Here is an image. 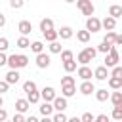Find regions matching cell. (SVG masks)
Returning a JSON list of instances; mask_svg holds the SVG:
<instances>
[{"label":"cell","mask_w":122,"mask_h":122,"mask_svg":"<svg viewBox=\"0 0 122 122\" xmlns=\"http://www.w3.org/2000/svg\"><path fill=\"white\" fill-rule=\"evenodd\" d=\"M76 74H78L82 80H92V76H93V72H92V69H90L88 65H82V67H78Z\"/></svg>","instance_id":"cell-11"},{"label":"cell","mask_w":122,"mask_h":122,"mask_svg":"<svg viewBox=\"0 0 122 122\" xmlns=\"http://www.w3.org/2000/svg\"><path fill=\"white\" fill-rule=\"evenodd\" d=\"M30 50H32V51L38 55V53H42V51H44V44H42L40 40H34V42L30 44Z\"/></svg>","instance_id":"cell-30"},{"label":"cell","mask_w":122,"mask_h":122,"mask_svg":"<svg viewBox=\"0 0 122 122\" xmlns=\"http://www.w3.org/2000/svg\"><path fill=\"white\" fill-rule=\"evenodd\" d=\"M63 69H65L69 74L74 72V71H76V61H65V63H63Z\"/></svg>","instance_id":"cell-34"},{"label":"cell","mask_w":122,"mask_h":122,"mask_svg":"<svg viewBox=\"0 0 122 122\" xmlns=\"http://www.w3.org/2000/svg\"><path fill=\"white\" fill-rule=\"evenodd\" d=\"M114 46H122V34H116V40H114Z\"/></svg>","instance_id":"cell-48"},{"label":"cell","mask_w":122,"mask_h":122,"mask_svg":"<svg viewBox=\"0 0 122 122\" xmlns=\"http://www.w3.org/2000/svg\"><path fill=\"white\" fill-rule=\"evenodd\" d=\"M17 30L21 32V36H27V34H30V32H32V23H30V21H27V19H23V21H19Z\"/></svg>","instance_id":"cell-10"},{"label":"cell","mask_w":122,"mask_h":122,"mask_svg":"<svg viewBox=\"0 0 122 122\" xmlns=\"http://www.w3.org/2000/svg\"><path fill=\"white\" fill-rule=\"evenodd\" d=\"M111 76H116V78H122V67H112V71H111Z\"/></svg>","instance_id":"cell-41"},{"label":"cell","mask_w":122,"mask_h":122,"mask_svg":"<svg viewBox=\"0 0 122 122\" xmlns=\"http://www.w3.org/2000/svg\"><path fill=\"white\" fill-rule=\"evenodd\" d=\"M109 88L111 90H120L122 88V78H116V76H109Z\"/></svg>","instance_id":"cell-21"},{"label":"cell","mask_w":122,"mask_h":122,"mask_svg":"<svg viewBox=\"0 0 122 122\" xmlns=\"http://www.w3.org/2000/svg\"><path fill=\"white\" fill-rule=\"evenodd\" d=\"M10 48V40L6 36H0V51H6Z\"/></svg>","instance_id":"cell-39"},{"label":"cell","mask_w":122,"mask_h":122,"mask_svg":"<svg viewBox=\"0 0 122 122\" xmlns=\"http://www.w3.org/2000/svg\"><path fill=\"white\" fill-rule=\"evenodd\" d=\"M55 97H57V93H55V90H53L51 86H46V88H42V90H40V99H42V101L51 103Z\"/></svg>","instance_id":"cell-5"},{"label":"cell","mask_w":122,"mask_h":122,"mask_svg":"<svg viewBox=\"0 0 122 122\" xmlns=\"http://www.w3.org/2000/svg\"><path fill=\"white\" fill-rule=\"evenodd\" d=\"M93 122H109V116H107V114H97Z\"/></svg>","instance_id":"cell-46"},{"label":"cell","mask_w":122,"mask_h":122,"mask_svg":"<svg viewBox=\"0 0 122 122\" xmlns=\"http://www.w3.org/2000/svg\"><path fill=\"white\" fill-rule=\"evenodd\" d=\"M109 99H111V103H112L114 107H118V105H122V92H112Z\"/></svg>","instance_id":"cell-24"},{"label":"cell","mask_w":122,"mask_h":122,"mask_svg":"<svg viewBox=\"0 0 122 122\" xmlns=\"http://www.w3.org/2000/svg\"><path fill=\"white\" fill-rule=\"evenodd\" d=\"M29 109H30V103L27 101V97H25V99H17V101H15V111H17V112L25 114Z\"/></svg>","instance_id":"cell-12"},{"label":"cell","mask_w":122,"mask_h":122,"mask_svg":"<svg viewBox=\"0 0 122 122\" xmlns=\"http://www.w3.org/2000/svg\"><path fill=\"white\" fill-rule=\"evenodd\" d=\"M67 122H80V118H76V116H72V118H69Z\"/></svg>","instance_id":"cell-52"},{"label":"cell","mask_w":122,"mask_h":122,"mask_svg":"<svg viewBox=\"0 0 122 122\" xmlns=\"http://www.w3.org/2000/svg\"><path fill=\"white\" fill-rule=\"evenodd\" d=\"M90 38H92V34L84 29V30H76V40L78 42H82V44H88L90 42Z\"/></svg>","instance_id":"cell-18"},{"label":"cell","mask_w":122,"mask_h":122,"mask_svg":"<svg viewBox=\"0 0 122 122\" xmlns=\"http://www.w3.org/2000/svg\"><path fill=\"white\" fill-rule=\"evenodd\" d=\"M27 65H29V57L25 53H11V55H8V67L10 69L19 71V69H23Z\"/></svg>","instance_id":"cell-1"},{"label":"cell","mask_w":122,"mask_h":122,"mask_svg":"<svg viewBox=\"0 0 122 122\" xmlns=\"http://www.w3.org/2000/svg\"><path fill=\"white\" fill-rule=\"evenodd\" d=\"M109 76H111V72H109V69H107L105 65H101V67H97V69L93 71V78H95V80H101V82H103V80H107Z\"/></svg>","instance_id":"cell-9"},{"label":"cell","mask_w":122,"mask_h":122,"mask_svg":"<svg viewBox=\"0 0 122 122\" xmlns=\"http://www.w3.org/2000/svg\"><path fill=\"white\" fill-rule=\"evenodd\" d=\"M19 78H21V74H19V71H13V69H10V72L6 74V82L11 86V84H17L19 82Z\"/></svg>","instance_id":"cell-15"},{"label":"cell","mask_w":122,"mask_h":122,"mask_svg":"<svg viewBox=\"0 0 122 122\" xmlns=\"http://www.w3.org/2000/svg\"><path fill=\"white\" fill-rule=\"evenodd\" d=\"M2 107H4V97L0 95V109H2Z\"/></svg>","instance_id":"cell-53"},{"label":"cell","mask_w":122,"mask_h":122,"mask_svg":"<svg viewBox=\"0 0 122 122\" xmlns=\"http://www.w3.org/2000/svg\"><path fill=\"white\" fill-rule=\"evenodd\" d=\"M120 19H122V17H120Z\"/></svg>","instance_id":"cell-57"},{"label":"cell","mask_w":122,"mask_h":122,"mask_svg":"<svg viewBox=\"0 0 122 122\" xmlns=\"http://www.w3.org/2000/svg\"><path fill=\"white\" fill-rule=\"evenodd\" d=\"M57 34H59V38H61V40H69V38H72L74 30H72L71 27H67V25H65V27H61V29L57 30Z\"/></svg>","instance_id":"cell-14"},{"label":"cell","mask_w":122,"mask_h":122,"mask_svg":"<svg viewBox=\"0 0 122 122\" xmlns=\"http://www.w3.org/2000/svg\"><path fill=\"white\" fill-rule=\"evenodd\" d=\"M65 2H67V4H72V2H76V0H65Z\"/></svg>","instance_id":"cell-54"},{"label":"cell","mask_w":122,"mask_h":122,"mask_svg":"<svg viewBox=\"0 0 122 122\" xmlns=\"http://www.w3.org/2000/svg\"><path fill=\"white\" fill-rule=\"evenodd\" d=\"M8 90H10V84H8L6 80H0V95H4Z\"/></svg>","instance_id":"cell-42"},{"label":"cell","mask_w":122,"mask_h":122,"mask_svg":"<svg viewBox=\"0 0 122 122\" xmlns=\"http://www.w3.org/2000/svg\"><path fill=\"white\" fill-rule=\"evenodd\" d=\"M84 51H86V53H88V55H90L92 59H93V57L97 55V50H95V48H90V46H88V48H84Z\"/></svg>","instance_id":"cell-43"},{"label":"cell","mask_w":122,"mask_h":122,"mask_svg":"<svg viewBox=\"0 0 122 122\" xmlns=\"http://www.w3.org/2000/svg\"><path fill=\"white\" fill-rule=\"evenodd\" d=\"M11 122H25V116H23L21 112H17V114H13V118H11Z\"/></svg>","instance_id":"cell-44"},{"label":"cell","mask_w":122,"mask_h":122,"mask_svg":"<svg viewBox=\"0 0 122 122\" xmlns=\"http://www.w3.org/2000/svg\"><path fill=\"white\" fill-rule=\"evenodd\" d=\"M51 29H53V19L44 17V19L40 21V30H42V32H46V30H51Z\"/></svg>","instance_id":"cell-20"},{"label":"cell","mask_w":122,"mask_h":122,"mask_svg":"<svg viewBox=\"0 0 122 122\" xmlns=\"http://www.w3.org/2000/svg\"><path fill=\"white\" fill-rule=\"evenodd\" d=\"M76 8L82 11V15L92 17L95 13V6L92 4V0H76Z\"/></svg>","instance_id":"cell-2"},{"label":"cell","mask_w":122,"mask_h":122,"mask_svg":"<svg viewBox=\"0 0 122 122\" xmlns=\"http://www.w3.org/2000/svg\"><path fill=\"white\" fill-rule=\"evenodd\" d=\"M109 97H111V93H109L105 88H101V90H95V99H97V101H101V103H103V101H107Z\"/></svg>","instance_id":"cell-23"},{"label":"cell","mask_w":122,"mask_h":122,"mask_svg":"<svg viewBox=\"0 0 122 122\" xmlns=\"http://www.w3.org/2000/svg\"><path fill=\"white\" fill-rule=\"evenodd\" d=\"M6 120H8V111L0 109V122H6Z\"/></svg>","instance_id":"cell-47"},{"label":"cell","mask_w":122,"mask_h":122,"mask_svg":"<svg viewBox=\"0 0 122 122\" xmlns=\"http://www.w3.org/2000/svg\"><path fill=\"white\" fill-rule=\"evenodd\" d=\"M4 65H8V55L4 51H0V67H4Z\"/></svg>","instance_id":"cell-45"},{"label":"cell","mask_w":122,"mask_h":122,"mask_svg":"<svg viewBox=\"0 0 122 122\" xmlns=\"http://www.w3.org/2000/svg\"><path fill=\"white\" fill-rule=\"evenodd\" d=\"M44 34V38L48 40V42H55L57 38H59V34H57V30L55 29H51V30H46V32H42Z\"/></svg>","instance_id":"cell-25"},{"label":"cell","mask_w":122,"mask_h":122,"mask_svg":"<svg viewBox=\"0 0 122 122\" xmlns=\"http://www.w3.org/2000/svg\"><path fill=\"white\" fill-rule=\"evenodd\" d=\"M17 48H21V50L30 48V40H29L27 36H19V38H17Z\"/></svg>","instance_id":"cell-29"},{"label":"cell","mask_w":122,"mask_h":122,"mask_svg":"<svg viewBox=\"0 0 122 122\" xmlns=\"http://www.w3.org/2000/svg\"><path fill=\"white\" fill-rule=\"evenodd\" d=\"M38 88H36V84L32 82V80H27V82H23V92L25 93H30V92H36Z\"/></svg>","instance_id":"cell-27"},{"label":"cell","mask_w":122,"mask_h":122,"mask_svg":"<svg viewBox=\"0 0 122 122\" xmlns=\"http://www.w3.org/2000/svg\"><path fill=\"white\" fill-rule=\"evenodd\" d=\"M114 27H116V19H112L111 15H107V17L101 21V29H105L107 32H109V30H114Z\"/></svg>","instance_id":"cell-13"},{"label":"cell","mask_w":122,"mask_h":122,"mask_svg":"<svg viewBox=\"0 0 122 122\" xmlns=\"http://www.w3.org/2000/svg\"><path fill=\"white\" fill-rule=\"evenodd\" d=\"M120 92H122V88H120Z\"/></svg>","instance_id":"cell-56"},{"label":"cell","mask_w":122,"mask_h":122,"mask_svg":"<svg viewBox=\"0 0 122 122\" xmlns=\"http://www.w3.org/2000/svg\"><path fill=\"white\" fill-rule=\"evenodd\" d=\"M111 118H112V120H122V105H118V107H114V109H112Z\"/></svg>","instance_id":"cell-33"},{"label":"cell","mask_w":122,"mask_h":122,"mask_svg":"<svg viewBox=\"0 0 122 122\" xmlns=\"http://www.w3.org/2000/svg\"><path fill=\"white\" fill-rule=\"evenodd\" d=\"M27 101H29L30 105L38 103V101H40V92L36 90V92H30V93H27Z\"/></svg>","instance_id":"cell-28"},{"label":"cell","mask_w":122,"mask_h":122,"mask_svg":"<svg viewBox=\"0 0 122 122\" xmlns=\"http://www.w3.org/2000/svg\"><path fill=\"white\" fill-rule=\"evenodd\" d=\"M118 61H120V55H118V50H116V46L105 55V67L107 69H112V67H116L118 65Z\"/></svg>","instance_id":"cell-3"},{"label":"cell","mask_w":122,"mask_h":122,"mask_svg":"<svg viewBox=\"0 0 122 122\" xmlns=\"http://www.w3.org/2000/svg\"><path fill=\"white\" fill-rule=\"evenodd\" d=\"M72 84H74V76L67 74V76L61 78V86H72ZM74 86H76V84H74Z\"/></svg>","instance_id":"cell-37"},{"label":"cell","mask_w":122,"mask_h":122,"mask_svg":"<svg viewBox=\"0 0 122 122\" xmlns=\"http://www.w3.org/2000/svg\"><path fill=\"white\" fill-rule=\"evenodd\" d=\"M78 90H80L82 95H92V93H95V86H93L92 80H82V84H80Z\"/></svg>","instance_id":"cell-8"},{"label":"cell","mask_w":122,"mask_h":122,"mask_svg":"<svg viewBox=\"0 0 122 122\" xmlns=\"http://www.w3.org/2000/svg\"><path fill=\"white\" fill-rule=\"evenodd\" d=\"M90 61H93V59H92V57H90V55H88L84 50H82V51L76 55V63H80V65H88Z\"/></svg>","instance_id":"cell-22"},{"label":"cell","mask_w":122,"mask_h":122,"mask_svg":"<svg viewBox=\"0 0 122 122\" xmlns=\"http://www.w3.org/2000/svg\"><path fill=\"white\" fill-rule=\"evenodd\" d=\"M112 48H114V46H112V44H109V42H103V40H101V44H99V46H97V48H95V50H97V51H101V53H105V55H107V53H109V51H111V50H112Z\"/></svg>","instance_id":"cell-26"},{"label":"cell","mask_w":122,"mask_h":122,"mask_svg":"<svg viewBox=\"0 0 122 122\" xmlns=\"http://www.w3.org/2000/svg\"><path fill=\"white\" fill-rule=\"evenodd\" d=\"M40 122H53V120H51V116H44Z\"/></svg>","instance_id":"cell-51"},{"label":"cell","mask_w":122,"mask_h":122,"mask_svg":"<svg viewBox=\"0 0 122 122\" xmlns=\"http://www.w3.org/2000/svg\"><path fill=\"white\" fill-rule=\"evenodd\" d=\"M51 120H53V122H67L69 118H67L65 112H55V114H51Z\"/></svg>","instance_id":"cell-36"},{"label":"cell","mask_w":122,"mask_h":122,"mask_svg":"<svg viewBox=\"0 0 122 122\" xmlns=\"http://www.w3.org/2000/svg\"><path fill=\"white\" fill-rule=\"evenodd\" d=\"M109 15H111L112 19H120V17H122V6L112 4V6L109 8Z\"/></svg>","instance_id":"cell-17"},{"label":"cell","mask_w":122,"mask_h":122,"mask_svg":"<svg viewBox=\"0 0 122 122\" xmlns=\"http://www.w3.org/2000/svg\"><path fill=\"white\" fill-rule=\"evenodd\" d=\"M53 112H55V111H53V105H51V103H46V101H44V103L40 105V114H42V116H51Z\"/></svg>","instance_id":"cell-16"},{"label":"cell","mask_w":122,"mask_h":122,"mask_svg":"<svg viewBox=\"0 0 122 122\" xmlns=\"http://www.w3.org/2000/svg\"><path fill=\"white\" fill-rule=\"evenodd\" d=\"M25 122H40V120H38L36 116H32V114H30L29 118H25Z\"/></svg>","instance_id":"cell-49"},{"label":"cell","mask_w":122,"mask_h":122,"mask_svg":"<svg viewBox=\"0 0 122 122\" xmlns=\"http://www.w3.org/2000/svg\"><path fill=\"white\" fill-rule=\"evenodd\" d=\"M61 61L65 63V61H74V53L71 51V50H63L61 51Z\"/></svg>","instance_id":"cell-32"},{"label":"cell","mask_w":122,"mask_h":122,"mask_svg":"<svg viewBox=\"0 0 122 122\" xmlns=\"http://www.w3.org/2000/svg\"><path fill=\"white\" fill-rule=\"evenodd\" d=\"M6 122H11V120H6Z\"/></svg>","instance_id":"cell-55"},{"label":"cell","mask_w":122,"mask_h":122,"mask_svg":"<svg viewBox=\"0 0 122 122\" xmlns=\"http://www.w3.org/2000/svg\"><path fill=\"white\" fill-rule=\"evenodd\" d=\"M51 105H53V111L55 112H65V109L69 107V101H67V97H55L53 101H51Z\"/></svg>","instance_id":"cell-6"},{"label":"cell","mask_w":122,"mask_h":122,"mask_svg":"<svg viewBox=\"0 0 122 122\" xmlns=\"http://www.w3.org/2000/svg\"><path fill=\"white\" fill-rule=\"evenodd\" d=\"M50 63H51V57H50L48 53H44V51H42V53H38V55H36V67H38V69H48V67H50Z\"/></svg>","instance_id":"cell-7"},{"label":"cell","mask_w":122,"mask_h":122,"mask_svg":"<svg viewBox=\"0 0 122 122\" xmlns=\"http://www.w3.org/2000/svg\"><path fill=\"white\" fill-rule=\"evenodd\" d=\"M114 40H116V32H114V30H109V32L105 34V38H103V42H109V44H112V46H114Z\"/></svg>","instance_id":"cell-35"},{"label":"cell","mask_w":122,"mask_h":122,"mask_svg":"<svg viewBox=\"0 0 122 122\" xmlns=\"http://www.w3.org/2000/svg\"><path fill=\"white\" fill-rule=\"evenodd\" d=\"M4 25H6V15L0 11V27H4Z\"/></svg>","instance_id":"cell-50"},{"label":"cell","mask_w":122,"mask_h":122,"mask_svg":"<svg viewBox=\"0 0 122 122\" xmlns=\"http://www.w3.org/2000/svg\"><path fill=\"white\" fill-rule=\"evenodd\" d=\"M95 120V116L92 114V112H84L82 116H80V122H93Z\"/></svg>","instance_id":"cell-40"},{"label":"cell","mask_w":122,"mask_h":122,"mask_svg":"<svg viewBox=\"0 0 122 122\" xmlns=\"http://www.w3.org/2000/svg\"><path fill=\"white\" fill-rule=\"evenodd\" d=\"M48 50H50V53H61L63 51V48H61V44L55 40V42H50V46H48Z\"/></svg>","instance_id":"cell-31"},{"label":"cell","mask_w":122,"mask_h":122,"mask_svg":"<svg viewBox=\"0 0 122 122\" xmlns=\"http://www.w3.org/2000/svg\"><path fill=\"white\" fill-rule=\"evenodd\" d=\"M86 30H88L90 34H93V32H99V30H101V21H99L95 15L88 17V19H86Z\"/></svg>","instance_id":"cell-4"},{"label":"cell","mask_w":122,"mask_h":122,"mask_svg":"<svg viewBox=\"0 0 122 122\" xmlns=\"http://www.w3.org/2000/svg\"><path fill=\"white\" fill-rule=\"evenodd\" d=\"M25 6V0H10V8H13V10H21Z\"/></svg>","instance_id":"cell-38"},{"label":"cell","mask_w":122,"mask_h":122,"mask_svg":"<svg viewBox=\"0 0 122 122\" xmlns=\"http://www.w3.org/2000/svg\"><path fill=\"white\" fill-rule=\"evenodd\" d=\"M74 93H76V86H74V84H72V86H61V95H63V97L69 99V97H72Z\"/></svg>","instance_id":"cell-19"}]
</instances>
